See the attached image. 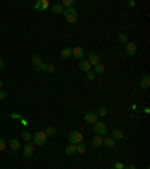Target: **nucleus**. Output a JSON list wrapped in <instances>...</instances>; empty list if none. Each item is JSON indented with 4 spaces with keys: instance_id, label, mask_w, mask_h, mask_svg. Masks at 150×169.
I'll return each instance as SVG.
<instances>
[{
    "instance_id": "nucleus-31",
    "label": "nucleus",
    "mask_w": 150,
    "mask_h": 169,
    "mask_svg": "<svg viewBox=\"0 0 150 169\" xmlns=\"http://www.w3.org/2000/svg\"><path fill=\"white\" fill-rule=\"evenodd\" d=\"M11 118H14V119H21L23 116H21L20 113H11Z\"/></svg>"
},
{
    "instance_id": "nucleus-3",
    "label": "nucleus",
    "mask_w": 150,
    "mask_h": 169,
    "mask_svg": "<svg viewBox=\"0 0 150 169\" xmlns=\"http://www.w3.org/2000/svg\"><path fill=\"white\" fill-rule=\"evenodd\" d=\"M93 130L96 133V136H104L107 134V125L104 123H101V121H96V123L93 124Z\"/></svg>"
},
{
    "instance_id": "nucleus-29",
    "label": "nucleus",
    "mask_w": 150,
    "mask_h": 169,
    "mask_svg": "<svg viewBox=\"0 0 150 169\" xmlns=\"http://www.w3.org/2000/svg\"><path fill=\"white\" fill-rule=\"evenodd\" d=\"M5 148H6V142L3 137H0V151H5Z\"/></svg>"
},
{
    "instance_id": "nucleus-36",
    "label": "nucleus",
    "mask_w": 150,
    "mask_h": 169,
    "mask_svg": "<svg viewBox=\"0 0 150 169\" xmlns=\"http://www.w3.org/2000/svg\"><path fill=\"white\" fill-rule=\"evenodd\" d=\"M125 169H137L134 165H129V166H126V168H125Z\"/></svg>"
},
{
    "instance_id": "nucleus-26",
    "label": "nucleus",
    "mask_w": 150,
    "mask_h": 169,
    "mask_svg": "<svg viewBox=\"0 0 150 169\" xmlns=\"http://www.w3.org/2000/svg\"><path fill=\"white\" fill-rule=\"evenodd\" d=\"M107 112H108V110H107V107H99V109H98V112H96V115H98V116H105V115H107Z\"/></svg>"
},
{
    "instance_id": "nucleus-6",
    "label": "nucleus",
    "mask_w": 150,
    "mask_h": 169,
    "mask_svg": "<svg viewBox=\"0 0 150 169\" xmlns=\"http://www.w3.org/2000/svg\"><path fill=\"white\" fill-rule=\"evenodd\" d=\"M72 56L77 59V61H83V58H84V50H83V47H80V45L74 47V48H72Z\"/></svg>"
},
{
    "instance_id": "nucleus-32",
    "label": "nucleus",
    "mask_w": 150,
    "mask_h": 169,
    "mask_svg": "<svg viewBox=\"0 0 150 169\" xmlns=\"http://www.w3.org/2000/svg\"><path fill=\"white\" fill-rule=\"evenodd\" d=\"M5 98H6V92L5 91H0V101L5 100Z\"/></svg>"
},
{
    "instance_id": "nucleus-24",
    "label": "nucleus",
    "mask_w": 150,
    "mask_h": 169,
    "mask_svg": "<svg viewBox=\"0 0 150 169\" xmlns=\"http://www.w3.org/2000/svg\"><path fill=\"white\" fill-rule=\"evenodd\" d=\"M104 71H105V66L101 65V63H98V65L95 66V74H102Z\"/></svg>"
},
{
    "instance_id": "nucleus-33",
    "label": "nucleus",
    "mask_w": 150,
    "mask_h": 169,
    "mask_svg": "<svg viewBox=\"0 0 150 169\" xmlns=\"http://www.w3.org/2000/svg\"><path fill=\"white\" fill-rule=\"evenodd\" d=\"M114 168L116 169H123L125 166H123V163H114Z\"/></svg>"
},
{
    "instance_id": "nucleus-34",
    "label": "nucleus",
    "mask_w": 150,
    "mask_h": 169,
    "mask_svg": "<svg viewBox=\"0 0 150 169\" xmlns=\"http://www.w3.org/2000/svg\"><path fill=\"white\" fill-rule=\"evenodd\" d=\"M20 121H21V124H23V125H27V121H26V118H21Z\"/></svg>"
},
{
    "instance_id": "nucleus-11",
    "label": "nucleus",
    "mask_w": 150,
    "mask_h": 169,
    "mask_svg": "<svg viewBox=\"0 0 150 169\" xmlns=\"http://www.w3.org/2000/svg\"><path fill=\"white\" fill-rule=\"evenodd\" d=\"M89 63L93 65V66H96L99 63V55L96 52H90L89 53Z\"/></svg>"
},
{
    "instance_id": "nucleus-13",
    "label": "nucleus",
    "mask_w": 150,
    "mask_h": 169,
    "mask_svg": "<svg viewBox=\"0 0 150 169\" xmlns=\"http://www.w3.org/2000/svg\"><path fill=\"white\" fill-rule=\"evenodd\" d=\"M123 136H125V134H123V131H122L120 128H113V130H111V139L120 140V139H123Z\"/></svg>"
},
{
    "instance_id": "nucleus-19",
    "label": "nucleus",
    "mask_w": 150,
    "mask_h": 169,
    "mask_svg": "<svg viewBox=\"0 0 150 169\" xmlns=\"http://www.w3.org/2000/svg\"><path fill=\"white\" fill-rule=\"evenodd\" d=\"M72 56V48H63L62 50V58L63 59H69Z\"/></svg>"
},
{
    "instance_id": "nucleus-22",
    "label": "nucleus",
    "mask_w": 150,
    "mask_h": 169,
    "mask_svg": "<svg viewBox=\"0 0 150 169\" xmlns=\"http://www.w3.org/2000/svg\"><path fill=\"white\" fill-rule=\"evenodd\" d=\"M51 8H53V12H54V14H63V6H62L60 3H56V5H53Z\"/></svg>"
},
{
    "instance_id": "nucleus-28",
    "label": "nucleus",
    "mask_w": 150,
    "mask_h": 169,
    "mask_svg": "<svg viewBox=\"0 0 150 169\" xmlns=\"http://www.w3.org/2000/svg\"><path fill=\"white\" fill-rule=\"evenodd\" d=\"M95 77H96V74H95V71H87V79L89 80H95Z\"/></svg>"
},
{
    "instance_id": "nucleus-37",
    "label": "nucleus",
    "mask_w": 150,
    "mask_h": 169,
    "mask_svg": "<svg viewBox=\"0 0 150 169\" xmlns=\"http://www.w3.org/2000/svg\"><path fill=\"white\" fill-rule=\"evenodd\" d=\"M144 113H146V115H149V113H150V109H149V107H146V109H144Z\"/></svg>"
},
{
    "instance_id": "nucleus-18",
    "label": "nucleus",
    "mask_w": 150,
    "mask_h": 169,
    "mask_svg": "<svg viewBox=\"0 0 150 169\" xmlns=\"http://www.w3.org/2000/svg\"><path fill=\"white\" fill-rule=\"evenodd\" d=\"M32 62H33V65H35L36 68L44 63V61H42V58H41L39 55H33V56H32Z\"/></svg>"
},
{
    "instance_id": "nucleus-4",
    "label": "nucleus",
    "mask_w": 150,
    "mask_h": 169,
    "mask_svg": "<svg viewBox=\"0 0 150 169\" xmlns=\"http://www.w3.org/2000/svg\"><path fill=\"white\" fill-rule=\"evenodd\" d=\"M36 71L38 72H47V74H53V72L56 71V66L53 65V63H42L41 66H38L36 68Z\"/></svg>"
},
{
    "instance_id": "nucleus-15",
    "label": "nucleus",
    "mask_w": 150,
    "mask_h": 169,
    "mask_svg": "<svg viewBox=\"0 0 150 169\" xmlns=\"http://www.w3.org/2000/svg\"><path fill=\"white\" fill-rule=\"evenodd\" d=\"M44 133L47 134V137H53V136H56L57 128H56V127H53V125H50V127H47V128H45V131H44Z\"/></svg>"
},
{
    "instance_id": "nucleus-17",
    "label": "nucleus",
    "mask_w": 150,
    "mask_h": 169,
    "mask_svg": "<svg viewBox=\"0 0 150 169\" xmlns=\"http://www.w3.org/2000/svg\"><path fill=\"white\" fill-rule=\"evenodd\" d=\"M140 86H141L143 89H147V88L150 86V77H149V76L141 77V80H140Z\"/></svg>"
},
{
    "instance_id": "nucleus-20",
    "label": "nucleus",
    "mask_w": 150,
    "mask_h": 169,
    "mask_svg": "<svg viewBox=\"0 0 150 169\" xmlns=\"http://www.w3.org/2000/svg\"><path fill=\"white\" fill-rule=\"evenodd\" d=\"M9 147H11L14 151H17V150L21 147V145H20V140H17V139H12V140L9 142Z\"/></svg>"
},
{
    "instance_id": "nucleus-8",
    "label": "nucleus",
    "mask_w": 150,
    "mask_h": 169,
    "mask_svg": "<svg viewBox=\"0 0 150 169\" xmlns=\"http://www.w3.org/2000/svg\"><path fill=\"white\" fill-rule=\"evenodd\" d=\"M33 151H35V148H33V143L32 142H27L26 145H24V148H23L24 157H32L33 156Z\"/></svg>"
},
{
    "instance_id": "nucleus-7",
    "label": "nucleus",
    "mask_w": 150,
    "mask_h": 169,
    "mask_svg": "<svg viewBox=\"0 0 150 169\" xmlns=\"http://www.w3.org/2000/svg\"><path fill=\"white\" fill-rule=\"evenodd\" d=\"M125 53L128 56H135L137 55V45L134 42H126V45H125Z\"/></svg>"
},
{
    "instance_id": "nucleus-21",
    "label": "nucleus",
    "mask_w": 150,
    "mask_h": 169,
    "mask_svg": "<svg viewBox=\"0 0 150 169\" xmlns=\"http://www.w3.org/2000/svg\"><path fill=\"white\" fill-rule=\"evenodd\" d=\"M87 151V147L83 143V142H80V143H77V153H80V154H84Z\"/></svg>"
},
{
    "instance_id": "nucleus-14",
    "label": "nucleus",
    "mask_w": 150,
    "mask_h": 169,
    "mask_svg": "<svg viewBox=\"0 0 150 169\" xmlns=\"http://www.w3.org/2000/svg\"><path fill=\"white\" fill-rule=\"evenodd\" d=\"M78 68L87 72V71H90V68H92V65L89 63V61H84V59H83V61H80V62H78Z\"/></svg>"
},
{
    "instance_id": "nucleus-38",
    "label": "nucleus",
    "mask_w": 150,
    "mask_h": 169,
    "mask_svg": "<svg viewBox=\"0 0 150 169\" xmlns=\"http://www.w3.org/2000/svg\"><path fill=\"white\" fill-rule=\"evenodd\" d=\"M0 91H2V80H0Z\"/></svg>"
},
{
    "instance_id": "nucleus-9",
    "label": "nucleus",
    "mask_w": 150,
    "mask_h": 169,
    "mask_svg": "<svg viewBox=\"0 0 150 169\" xmlns=\"http://www.w3.org/2000/svg\"><path fill=\"white\" fill-rule=\"evenodd\" d=\"M84 121H86L87 124H95L96 121H98V115H96V112H87L86 116H84Z\"/></svg>"
},
{
    "instance_id": "nucleus-35",
    "label": "nucleus",
    "mask_w": 150,
    "mask_h": 169,
    "mask_svg": "<svg viewBox=\"0 0 150 169\" xmlns=\"http://www.w3.org/2000/svg\"><path fill=\"white\" fill-rule=\"evenodd\" d=\"M3 66H5V61H3V59H0V69H2Z\"/></svg>"
},
{
    "instance_id": "nucleus-30",
    "label": "nucleus",
    "mask_w": 150,
    "mask_h": 169,
    "mask_svg": "<svg viewBox=\"0 0 150 169\" xmlns=\"http://www.w3.org/2000/svg\"><path fill=\"white\" fill-rule=\"evenodd\" d=\"M63 5H65L66 8H72V5H74V0H65V2H63Z\"/></svg>"
},
{
    "instance_id": "nucleus-2",
    "label": "nucleus",
    "mask_w": 150,
    "mask_h": 169,
    "mask_svg": "<svg viewBox=\"0 0 150 169\" xmlns=\"http://www.w3.org/2000/svg\"><path fill=\"white\" fill-rule=\"evenodd\" d=\"M68 139H69V142H71V143L77 145V143L83 142V133H81L80 130H72V131H69Z\"/></svg>"
},
{
    "instance_id": "nucleus-12",
    "label": "nucleus",
    "mask_w": 150,
    "mask_h": 169,
    "mask_svg": "<svg viewBox=\"0 0 150 169\" xmlns=\"http://www.w3.org/2000/svg\"><path fill=\"white\" fill-rule=\"evenodd\" d=\"M95 148H99V147H102L104 145V139H102V136H95V137H92V142H90Z\"/></svg>"
},
{
    "instance_id": "nucleus-25",
    "label": "nucleus",
    "mask_w": 150,
    "mask_h": 169,
    "mask_svg": "<svg viewBox=\"0 0 150 169\" xmlns=\"http://www.w3.org/2000/svg\"><path fill=\"white\" fill-rule=\"evenodd\" d=\"M117 39H119L120 42H125V44H126V42H128V35H126V33H120V35H117Z\"/></svg>"
},
{
    "instance_id": "nucleus-23",
    "label": "nucleus",
    "mask_w": 150,
    "mask_h": 169,
    "mask_svg": "<svg viewBox=\"0 0 150 169\" xmlns=\"http://www.w3.org/2000/svg\"><path fill=\"white\" fill-rule=\"evenodd\" d=\"M104 145H105V147H108V148H113V147H114V139L105 137V139H104Z\"/></svg>"
},
{
    "instance_id": "nucleus-10",
    "label": "nucleus",
    "mask_w": 150,
    "mask_h": 169,
    "mask_svg": "<svg viewBox=\"0 0 150 169\" xmlns=\"http://www.w3.org/2000/svg\"><path fill=\"white\" fill-rule=\"evenodd\" d=\"M48 6H50V3L47 2V0H39V2H36V3L33 5V8H35L36 11H45Z\"/></svg>"
},
{
    "instance_id": "nucleus-16",
    "label": "nucleus",
    "mask_w": 150,
    "mask_h": 169,
    "mask_svg": "<svg viewBox=\"0 0 150 169\" xmlns=\"http://www.w3.org/2000/svg\"><path fill=\"white\" fill-rule=\"evenodd\" d=\"M65 153H66L68 156H74V154H77V145H74V143L68 145L66 150H65Z\"/></svg>"
},
{
    "instance_id": "nucleus-1",
    "label": "nucleus",
    "mask_w": 150,
    "mask_h": 169,
    "mask_svg": "<svg viewBox=\"0 0 150 169\" xmlns=\"http://www.w3.org/2000/svg\"><path fill=\"white\" fill-rule=\"evenodd\" d=\"M63 15L66 18L68 23H75L78 20V14H77V9H74V8H66L63 11Z\"/></svg>"
},
{
    "instance_id": "nucleus-5",
    "label": "nucleus",
    "mask_w": 150,
    "mask_h": 169,
    "mask_svg": "<svg viewBox=\"0 0 150 169\" xmlns=\"http://www.w3.org/2000/svg\"><path fill=\"white\" fill-rule=\"evenodd\" d=\"M45 140H47V134H45L42 130H39V131L35 133V136H33V142H35L36 145H45Z\"/></svg>"
},
{
    "instance_id": "nucleus-27",
    "label": "nucleus",
    "mask_w": 150,
    "mask_h": 169,
    "mask_svg": "<svg viewBox=\"0 0 150 169\" xmlns=\"http://www.w3.org/2000/svg\"><path fill=\"white\" fill-rule=\"evenodd\" d=\"M23 139L26 140V142H30V139H32V134H30L29 131H23Z\"/></svg>"
}]
</instances>
